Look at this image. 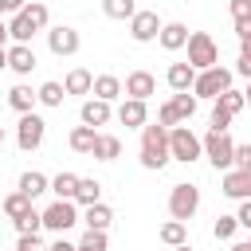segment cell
<instances>
[{
  "label": "cell",
  "instance_id": "obj_22",
  "mask_svg": "<svg viewBox=\"0 0 251 251\" xmlns=\"http://www.w3.org/2000/svg\"><path fill=\"white\" fill-rule=\"evenodd\" d=\"M67 141H71V149H75V153H90V149H94V141H98V129H94V126H75Z\"/></svg>",
  "mask_w": 251,
  "mask_h": 251
},
{
  "label": "cell",
  "instance_id": "obj_10",
  "mask_svg": "<svg viewBox=\"0 0 251 251\" xmlns=\"http://www.w3.org/2000/svg\"><path fill=\"white\" fill-rule=\"evenodd\" d=\"M161 27H165V24L157 20V12H141V8H137V16L129 20V35H133L137 43H149V39H157V35H161Z\"/></svg>",
  "mask_w": 251,
  "mask_h": 251
},
{
  "label": "cell",
  "instance_id": "obj_34",
  "mask_svg": "<svg viewBox=\"0 0 251 251\" xmlns=\"http://www.w3.org/2000/svg\"><path fill=\"white\" fill-rule=\"evenodd\" d=\"M235 227H239V216H216L212 235H216V239H231V235H235Z\"/></svg>",
  "mask_w": 251,
  "mask_h": 251
},
{
  "label": "cell",
  "instance_id": "obj_35",
  "mask_svg": "<svg viewBox=\"0 0 251 251\" xmlns=\"http://www.w3.org/2000/svg\"><path fill=\"white\" fill-rule=\"evenodd\" d=\"M184 235H188V231H184V220H169V224L161 227V239H165L169 247H176V243H184Z\"/></svg>",
  "mask_w": 251,
  "mask_h": 251
},
{
  "label": "cell",
  "instance_id": "obj_12",
  "mask_svg": "<svg viewBox=\"0 0 251 251\" xmlns=\"http://www.w3.org/2000/svg\"><path fill=\"white\" fill-rule=\"evenodd\" d=\"M126 94L145 102L149 94H157V78H153L149 71H129V75H126Z\"/></svg>",
  "mask_w": 251,
  "mask_h": 251
},
{
  "label": "cell",
  "instance_id": "obj_36",
  "mask_svg": "<svg viewBox=\"0 0 251 251\" xmlns=\"http://www.w3.org/2000/svg\"><path fill=\"white\" fill-rule=\"evenodd\" d=\"M24 16L35 24V31H39V27H47V4H39V0H35V4H27V8H24Z\"/></svg>",
  "mask_w": 251,
  "mask_h": 251
},
{
  "label": "cell",
  "instance_id": "obj_37",
  "mask_svg": "<svg viewBox=\"0 0 251 251\" xmlns=\"http://www.w3.org/2000/svg\"><path fill=\"white\" fill-rule=\"evenodd\" d=\"M78 247H90V251H106V231H94V227H86V235H82V243Z\"/></svg>",
  "mask_w": 251,
  "mask_h": 251
},
{
  "label": "cell",
  "instance_id": "obj_6",
  "mask_svg": "<svg viewBox=\"0 0 251 251\" xmlns=\"http://www.w3.org/2000/svg\"><path fill=\"white\" fill-rule=\"evenodd\" d=\"M227 86H231V71H227V67H208V71L196 75L192 94H196V98H220Z\"/></svg>",
  "mask_w": 251,
  "mask_h": 251
},
{
  "label": "cell",
  "instance_id": "obj_16",
  "mask_svg": "<svg viewBox=\"0 0 251 251\" xmlns=\"http://www.w3.org/2000/svg\"><path fill=\"white\" fill-rule=\"evenodd\" d=\"M78 118H82V126H106V122H110V102L90 98V102H82Z\"/></svg>",
  "mask_w": 251,
  "mask_h": 251
},
{
  "label": "cell",
  "instance_id": "obj_41",
  "mask_svg": "<svg viewBox=\"0 0 251 251\" xmlns=\"http://www.w3.org/2000/svg\"><path fill=\"white\" fill-rule=\"evenodd\" d=\"M231 126V114L224 106H212V129H227Z\"/></svg>",
  "mask_w": 251,
  "mask_h": 251
},
{
  "label": "cell",
  "instance_id": "obj_3",
  "mask_svg": "<svg viewBox=\"0 0 251 251\" xmlns=\"http://www.w3.org/2000/svg\"><path fill=\"white\" fill-rule=\"evenodd\" d=\"M204 157L216 165V169H231L235 165V141L227 137V129H208L204 133Z\"/></svg>",
  "mask_w": 251,
  "mask_h": 251
},
{
  "label": "cell",
  "instance_id": "obj_18",
  "mask_svg": "<svg viewBox=\"0 0 251 251\" xmlns=\"http://www.w3.org/2000/svg\"><path fill=\"white\" fill-rule=\"evenodd\" d=\"M90 157H98V161H118V157H122V141H118L114 133H98Z\"/></svg>",
  "mask_w": 251,
  "mask_h": 251
},
{
  "label": "cell",
  "instance_id": "obj_26",
  "mask_svg": "<svg viewBox=\"0 0 251 251\" xmlns=\"http://www.w3.org/2000/svg\"><path fill=\"white\" fill-rule=\"evenodd\" d=\"M51 192H55V200H75V192H78V176H75V173H59V176L51 180Z\"/></svg>",
  "mask_w": 251,
  "mask_h": 251
},
{
  "label": "cell",
  "instance_id": "obj_51",
  "mask_svg": "<svg viewBox=\"0 0 251 251\" xmlns=\"http://www.w3.org/2000/svg\"><path fill=\"white\" fill-rule=\"evenodd\" d=\"M231 251H251V243H231Z\"/></svg>",
  "mask_w": 251,
  "mask_h": 251
},
{
  "label": "cell",
  "instance_id": "obj_15",
  "mask_svg": "<svg viewBox=\"0 0 251 251\" xmlns=\"http://www.w3.org/2000/svg\"><path fill=\"white\" fill-rule=\"evenodd\" d=\"M196 67L192 63H173L169 71H165V82L173 86V90H192V82H196Z\"/></svg>",
  "mask_w": 251,
  "mask_h": 251
},
{
  "label": "cell",
  "instance_id": "obj_52",
  "mask_svg": "<svg viewBox=\"0 0 251 251\" xmlns=\"http://www.w3.org/2000/svg\"><path fill=\"white\" fill-rule=\"evenodd\" d=\"M173 251H192V247H188V243H176V247H173Z\"/></svg>",
  "mask_w": 251,
  "mask_h": 251
},
{
  "label": "cell",
  "instance_id": "obj_55",
  "mask_svg": "<svg viewBox=\"0 0 251 251\" xmlns=\"http://www.w3.org/2000/svg\"><path fill=\"white\" fill-rule=\"evenodd\" d=\"M0 145H4V126H0Z\"/></svg>",
  "mask_w": 251,
  "mask_h": 251
},
{
  "label": "cell",
  "instance_id": "obj_19",
  "mask_svg": "<svg viewBox=\"0 0 251 251\" xmlns=\"http://www.w3.org/2000/svg\"><path fill=\"white\" fill-rule=\"evenodd\" d=\"M63 86H67V94H90V90H94V75L82 71V67H75V71L63 78Z\"/></svg>",
  "mask_w": 251,
  "mask_h": 251
},
{
  "label": "cell",
  "instance_id": "obj_42",
  "mask_svg": "<svg viewBox=\"0 0 251 251\" xmlns=\"http://www.w3.org/2000/svg\"><path fill=\"white\" fill-rule=\"evenodd\" d=\"M235 169H251V145H235Z\"/></svg>",
  "mask_w": 251,
  "mask_h": 251
},
{
  "label": "cell",
  "instance_id": "obj_33",
  "mask_svg": "<svg viewBox=\"0 0 251 251\" xmlns=\"http://www.w3.org/2000/svg\"><path fill=\"white\" fill-rule=\"evenodd\" d=\"M12 224H16V231H20V235L39 231V227H43V212H35V208H31V212H24V216H20V220H12Z\"/></svg>",
  "mask_w": 251,
  "mask_h": 251
},
{
  "label": "cell",
  "instance_id": "obj_17",
  "mask_svg": "<svg viewBox=\"0 0 251 251\" xmlns=\"http://www.w3.org/2000/svg\"><path fill=\"white\" fill-rule=\"evenodd\" d=\"M188 35H192V31H188L184 24H165L157 39H161V47H165V51H180V47L188 43Z\"/></svg>",
  "mask_w": 251,
  "mask_h": 251
},
{
  "label": "cell",
  "instance_id": "obj_43",
  "mask_svg": "<svg viewBox=\"0 0 251 251\" xmlns=\"http://www.w3.org/2000/svg\"><path fill=\"white\" fill-rule=\"evenodd\" d=\"M239 227H247V231H251V200H243V204H239Z\"/></svg>",
  "mask_w": 251,
  "mask_h": 251
},
{
  "label": "cell",
  "instance_id": "obj_28",
  "mask_svg": "<svg viewBox=\"0 0 251 251\" xmlns=\"http://www.w3.org/2000/svg\"><path fill=\"white\" fill-rule=\"evenodd\" d=\"M24 212H31V196H24L20 188H16L12 196H4V216H8V220H20Z\"/></svg>",
  "mask_w": 251,
  "mask_h": 251
},
{
  "label": "cell",
  "instance_id": "obj_14",
  "mask_svg": "<svg viewBox=\"0 0 251 251\" xmlns=\"http://www.w3.org/2000/svg\"><path fill=\"white\" fill-rule=\"evenodd\" d=\"M8 67H12L16 75H31V71H35V51H31L27 43H12V47H8Z\"/></svg>",
  "mask_w": 251,
  "mask_h": 251
},
{
  "label": "cell",
  "instance_id": "obj_45",
  "mask_svg": "<svg viewBox=\"0 0 251 251\" xmlns=\"http://www.w3.org/2000/svg\"><path fill=\"white\" fill-rule=\"evenodd\" d=\"M51 251H78V247H75V243H67V239H63V235H59V239H55V243H51Z\"/></svg>",
  "mask_w": 251,
  "mask_h": 251
},
{
  "label": "cell",
  "instance_id": "obj_13",
  "mask_svg": "<svg viewBox=\"0 0 251 251\" xmlns=\"http://www.w3.org/2000/svg\"><path fill=\"white\" fill-rule=\"evenodd\" d=\"M118 122H122V126H129V129H141V126L149 122L145 102H141V98H126V102L118 106Z\"/></svg>",
  "mask_w": 251,
  "mask_h": 251
},
{
  "label": "cell",
  "instance_id": "obj_50",
  "mask_svg": "<svg viewBox=\"0 0 251 251\" xmlns=\"http://www.w3.org/2000/svg\"><path fill=\"white\" fill-rule=\"evenodd\" d=\"M8 67V47H0V71Z\"/></svg>",
  "mask_w": 251,
  "mask_h": 251
},
{
  "label": "cell",
  "instance_id": "obj_8",
  "mask_svg": "<svg viewBox=\"0 0 251 251\" xmlns=\"http://www.w3.org/2000/svg\"><path fill=\"white\" fill-rule=\"evenodd\" d=\"M43 133H47V122H43L39 114H20V126H16V145H20L24 153L39 149V145H43Z\"/></svg>",
  "mask_w": 251,
  "mask_h": 251
},
{
  "label": "cell",
  "instance_id": "obj_4",
  "mask_svg": "<svg viewBox=\"0 0 251 251\" xmlns=\"http://www.w3.org/2000/svg\"><path fill=\"white\" fill-rule=\"evenodd\" d=\"M184 47H188V63H192L196 71H208V67H220V47H216V39H212L208 31H192Z\"/></svg>",
  "mask_w": 251,
  "mask_h": 251
},
{
  "label": "cell",
  "instance_id": "obj_29",
  "mask_svg": "<svg viewBox=\"0 0 251 251\" xmlns=\"http://www.w3.org/2000/svg\"><path fill=\"white\" fill-rule=\"evenodd\" d=\"M102 12L110 20H133L137 16V4L133 0H102Z\"/></svg>",
  "mask_w": 251,
  "mask_h": 251
},
{
  "label": "cell",
  "instance_id": "obj_23",
  "mask_svg": "<svg viewBox=\"0 0 251 251\" xmlns=\"http://www.w3.org/2000/svg\"><path fill=\"white\" fill-rule=\"evenodd\" d=\"M20 192L35 200V196H43V192H51V180H47L43 173H24V176H20Z\"/></svg>",
  "mask_w": 251,
  "mask_h": 251
},
{
  "label": "cell",
  "instance_id": "obj_54",
  "mask_svg": "<svg viewBox=\"0 0 251 251\" xmlns=\"http://www.w3.org/2000/svg\"><path fill=\"white\" fill-rule=\"evenodd\" d=\"M0 12H8V4H4V0H0Z\"/></svg>",
  "mask_w": 251,
  "mask_h": 251
},
{
  "label": "cell",
  "instance_id": "obj_2",
  "mask_svg": "<svg viewBox=\"0 0 251 251\" xmlns=\"http://www.w3.org/2000/svg\"><path fill=\"white\" fill-rule=\"evenodd\" d=\"M169 153H173V161L192 165V161L204 153V137H196V133L180 122V126H173V129H169Z\"/></svg>",
  "mask_w": 251,
  "mask_h": 251
},
{
  "label": "cell",
  "instance_id": "obj_21",
  "mask_svg": "<svg viewBox=\"0 0 251 251\" xmlns=\"http://www.w3.org/2000/svg\"><path fill=\"white\" fill-rule=\"evenodd\" d=\"M39 102V94H31V86H12L8 90V106L16 114H31V106Z\"/></svg>",
  "mask_w": 251,
  "mask_h": 251
},
{
  "label": "cell",
  "instance_id": "obj_11",
  "mask_svg": "<svg viewBox=\"0 0 251 251\" xmlns=\"http://www.w3.org/2000/svg\"><path fill=\"white\" fill-rule=\"evenodd\" d=\"M78 43H82V39H78V31H75V27H67V24H59V27H51V31H47V47H51L55 55H75V51H78Z\"/></svg>",
  "mask_w": 251,
  "mask_h": 251
},
{
  "label": "cell",
  "instance_id": "obj_40",
  "mask_svg": "<svg viewBox=\"0 0 251 251\" xmlns=\"http://www.w3.org/2000/svg\"><path fill=\"white\" fill-rule=\"evenodd\" d=\"M157 122H161V126H169V129H173V126H180V118H176V110H173V102H165V106L157 110Z\"/></svg>",
  "mask_w": 251,
  "mask_h": 251
},
{
  "label": "cell",
  "instance_id": "obj_20",
  "mask_svg": "<svg viewBox=\"0 0 251 251\" xmlns=\"http://www.w3.org/2000/svg\"><path fill=\"white\" fill-rule=\"evenodd\" d=\"M122 90H126V86H122V78H114V75H98L90 94H94V98H102V102H114Z\"/></svg>",
  "mask_w": 251,
  "mask_h": 251
},
{
  "label": "cell",
  "instance_id": "obj_39",
  "mask_svg": "<svg viewBox=\"0 0 251 251\" xmlns=\"http://www.w3.org/2000/svg\"><path fill=\"white\" fill-rule=\"evenodd\" d=\"M16 251H51V247H43L35 231H27V235H20V243H16Z\"/></svg>",
  "mask_w": 251,
  "mask_h": 251
},
{
  "label": "cell",
  "instance_id": "obj_1",
  "mask_svg": "<svg viewBox=\"0 0 251 251\" xmlns=\"http://www.w3.org/2000/svg\"><path fill=\"white\" fill-rule=\"evenodd\" d=\"M169 126H161V122H145L141 126V165L145 169H165L169 165Z\"/></svg>",
  "mask_w": 251,
  "mask_h": 251
},
{
  "label": "cell",
  "instance_id": "obj_47",
  "mask_svg": "<svg viewBox=\"0 0 251 251\" xmlns=\"http://www.w3.org/2000/svg\"><path fill=\"white\" fill-rule=\"evenodd\" d=\"M4 4H8V12H24L27 8V0H4Z\"/></svg>",
  "mask_w": 251,
  "mask_h": 251
},
{
  "label": "cell",
  "instance_id": "obj_30",
  "mask_svg": "<svg viewBox=\"0 0 251 251\" xmlns=\"http://www.w3.org/2000/svg\"><path fill=\"white\" fill-rule=\"evenodd\" d=\"M35 94H39V102H43V106H63V98H67V86H63V82H43Z\"/></svg>",
  "mask_w": 251,
  "mask_h": 251
},
{
  "label": "cell",
  "instance_id": "obj_46",
  "mask_svg": "<svg viewBox=\"0 0 251 251\" xmlns=\"http://www.w3.org/2000/svg\"><path fill=\"white\" fill-rule=\"evenodd\" d=\"M235 35H239V39H247V35H251V20H243V24H235Z\"/></svg>",
  "mask_w": 251,
  "mask_h": 251
},
{
  "label": "cell",
  "instance_id": "obj_56",
  "mask_svg": "<svg viewBox=\"0 0 251 251\" xmlns=\"http://www.w3.org/2000/svg\"><path fill=\"white\" fill-rule=\"evenodd\" d=\"M78 251H90V247H78Z\"/></svg>",
  "mask_w": 251,
  "mask_h": 251
},
{
  "label": "cell",
  "instance_id": "obj_7",
  "mask_svg": "<svg viewBox=\"0 0 251 251\" xmlns=\"http://www.w3.org/2000/svg\"><path fill=\"white\" fill-rule=\"evenodd\" d=\"M75 224H78V208H75V200H55V204L43 212V227L55 231V235H67Z\"/></svg>",
  "mask_w": 251,
  "mask_h": 251
},
{
  "label": "cell",
  "instance_id": "obj_25",
  "mask_svg": "<svg viewBox=\"0 0 251 251\" xmlns=\"http://www.w3.org/2000/svg\"><path fill=\"white\" fill-rule=\"evenodd\" d=\"M110 220H114V212H110L102 200H98V204H90V208H86V216H82V224H86V227H94V231H106V227H110Z\"/></svg>",
  "mask_w": 251,
  "mask_h": 251
},
{
  "label": "cell",
  "instance_id": "obj_38",
  "mask_svg": "<svg viewBox=\"0 0 251 251\" xmlns=\"http://www.w3.org/2000/svg\"><path fill=\"white\" fill-rule=\"evenodd\" d=\"M227 12H231V20H235V24H243V20H251V0H231V4H227Z\"/></svg>",
  "mask_w": 251,
  "mask_h": 251
},
{
  "label": "cell",
  "instance_id": "obj_5",
  "mask_svg": "<svg viewBox=\"0 0 251 251\" xmlns=\"http://www.w3.org/2000/svg\"><path fill=\"white\" fill-rule=\"evenodd\" d=\"M196 208H200V188L196 184H173V192H169V216L188 224L196 216Z\"/></svg>",
  "mask_w": 251,
  "mask_h": 251
},
{
  "label": "cell",
  "instance_id": "obj_31",
  "mask_svg": "<svg viewBox=\"0 0 251 251\" xmlns=\"http://www.w3.org/2000/svg\"><path fill=\"white\" fill-rule=\"evenodd\" d=\"M216 106H224V110H227V114L235 118V114H239V110L247 106V94H243V90H231V86H227V90H224V94L216 98Z\"/></svg>",
  "mask_w": 251,
  "mask_h": 251
},
{
  "label": "cell",
  "instance_id": "obj_48",
  "mask_svg": "<svg viewBox=\"0 0 251 251\" xmlns=\"http://www.w3.org/2000/svg\"><path fill=\"white\" fill-rule=\"evenodd\" d=\"M239 55H247V59H251V35H247V39H239Z\"/></svg>",
  "mask_w": 251,
  "mask_h": 251
},
{
  "label": "cell",
  "instance_id": "obj_24",
  "mask_svg": "<svg viewBox=\"0 0 251 251\" xmlns=\"http://www.w3.org/2000/svg\"><path fill=\"white\" fill-rule=\"evenodd\" d=\"M102 200V184L94 180V176H78V192H75V204H98Z\"/></svg>",
  "mask_w": 251,
  "mask_h": 251
},
{
  "label": "cell",
  "instance_id": "obj_57",
  "mask_svg": "<svg viewBox=\"0 0 251 251\" xmlns=\"http://www.w3.org/2000/svg\"><path fill=\"white\" fill-rule=\"evenodd\" d=\"M247 243H251V239H247Z\"/></svg>",
  "mask_w": 251,
  "mask_h": 251
},
{
  "label": "cell",
  "instance_id": "obj_44",
  "mask_svg": "<svg viewBox=\"0 0 251 251\" xmlns=\"http://www.w3.org/2000/svg\"><path fill=\"white\" fill-rule=\"evenodd\" d=\"M235 71H239L243 78H251V59H247V55H239V67H235Z\"/></svg>",
  "mask_w": 251,
  "mask_h": 251
},
{
  "label": "cell",
  "instance_id": "obj_9",
  "mask_svg": "<svg viewBox=\"0 0 251 251\" xmlns=\"http://www.w3.org/2000/svg\"><path fill=\"white\" fill-rule=\"evenodd\" d=\"M220 192L231 200H251V169H227Z\"/></svg>",
  "mask_w": 251,
  "mask_h": 251
},
{
  "label": "cell",
  "instance_id": "obj_32",
  "mask_svg": "<svg viewBox=\"0 0 251 251\" xmlns=\"http://www.w3.org/2000/svg\"><path fill=\"white\" fill-rule=\"evenodd\" d=\"M173 110H176V118H180V122H188V118L196 114V94L176 90V94H173Z\"/></svg>",
  "mask_w": 251,
  "mask_h": 251
},
{
  "label": "cell",
  "instance_id": "obj_49",
  "mask_svg": "<svg viewBox=\"0 0 251 251\" xmlns=\"http://www.w3.org/2000/svg\"><path fill=\"white\" fill-rule=\"evenodd\" d=\"M8 39H12V35H8V24H0V47H4Z\"/></svg>",
  "mask_w": 251,
  "mask_h": 251
},
{
  "label": "cell",
  "instance_id": "obj_53",
  "mask_svg": "<svg viewBox=\"0 0 251 251\" xmlns=\"http://www.w3.org/2000/svg\"><path fill=\"white\" fill-rule=\"evenodd\" d=\"M243 94H247V106H251V86H247V90H243Z\"/></svg>",
  "mask_w": 251,
  "mask_h": 251
},
{
  "label": "cell",
  "instance_id": "obj_27",
  "mask_svg": "<svg viewBox=\"0 0 251 251\" xmlns=\"http://www.w3.org/2000/svg\"><path fill=\"white\" fill-rule=\"evenodd\" d=\"M8 35H12L16 43H31V35H35V24H31L24 12H16V20L8 24Z\"/></svg>",
  "mask_w": 251,
  "mask_h": 251
}]
</instances>
